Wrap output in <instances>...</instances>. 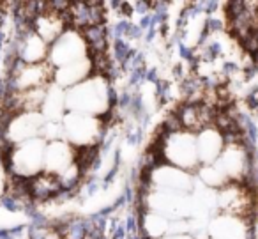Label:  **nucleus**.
<instances>
[{
  "instance_id": "f257e3e1",
  "label": "nucleus",
  "mask_w": 258,
  "mask_h": 239,
  "mask_svg": "<svg viewBox=\"0 0 258 239\" xmlns=\"http://www.w3.org/2000/svg\"><path fill=\"white\" fill-rule=\"evenodd\" d=\"M115 92L111 80L104 75H92L89 80L66 90V107L71 114L103 119L113 108Z\"/></svg>"
},
{
  "instance_id": "f03ea898",
  "label": "nucleus",
  "mask_w": 258,
  "mask_h": 239,
  "mask_svg": "<svg viewBox=\"0 0 258 239\" xmlns=\"http://www.w3.org/2000/svg\"><path fill=\"white\" fill-rule=\"evenodd\" d=\"M158 151L163 163L173 165L177 168H182L191 174H197L200 168V160H198L197 151V135L187 129H177L159 136Z\"/></svg>"
},
{
  "instance_id": "7ed1b4c3",
  "label": "nucleus",
  "mask_w": 258,
  "mask_h": 239,
  "mask_svg": "<svg viewBox=\"0 0 258 239\" xmlns=\"http://www.w3.org/2000/svg\"><path fill=\"white\" fill-rule=\"evenodd\" d=\"M140 209L159 213L168 220H191L197 202L193 193L154 189L145 182V189L140 192Z\"/></svg>"
},
{
  "instance_id": "20e7f679",
  "label": "nucleus",
  "mask_w": 258,
  "mask_h": 239,
  "mask_svg": "<svg viewBox=\"0 0 258 239\" xmlns=\"http://www.w3.org/2000/svg\"><path fill=\"white\" fill-rule=\"evenodd\" d=\"M44 153H46V142L43 138H34L20 146L8 147L6 154L8 174L23 181L39 175L41 172H44Z\"/></svg>"
},
{
  "instance_id": "39448f33",
  "label": "nucleus",
  "mask_w": 258,
  "mask_h": 239,
  "mask_svg": "<svg viewBox=\"0 0 258 239\" xmlns=\"http://www.w3.org/2000/svg\"><path fill=\"white\" fill-rule=\"evenodd\" d=\"M216 209L218 213L233 214L254 221L258 218L256 189L246 182H228L216 192Z\"/></svg>"
},
{
  "instance_id": "423d86ee",
  "label": "nucleus",
  "mask_w": 258,
  "mask_h": 239,
  "mask_svg": "<svg viewBox=\"0 0 258 239\" xmlns=\"http://www.w3.org/2000/svg\"><path fill=\"white\" fill-rule=\"evenodd\" d=\"M62 124H64L66 140L76 149L101 146V142L104 140V135H106L104 121L99 117H92V115L68 112Z\"/></svg>"
},
{
  "instance_id": "0eeeda50",
  "label": "nucleus",
  "mask_w": 258,
  "mask_h": 239,
  "mask_svg": "<svg viewBox=\"0 0 258 239\" xmlns=\"http://www.w3.org/2000/svg\"><path fill=\"white\" fill-rule=\"evenodd\" d=\"M55 68L50 62L43 64H25L22 61H13L9 69L8 90H34L44 89L53 83Z\"/></svg>"
},
{
  "instance_id": "6e6552de",
  "label": "nucleus",
  "mask_w": 258,
  "mask_h": 239,
  "mask_svg": "<svg viewBox=\"0 0 258 239\" xmlns=\"http://www.w3.org/2000/svg\"><path fill=\"white\" fill-rule=\"evenodd\" d=\"M46 119L39 112H23L4 117L2 122V140L6 147H15L29 140L39 138Z\"/></svg>"
},
{
  "instance_id": "1a4fd4ad",
  "label": "nucleus",
  "mask_w": 258,
  "mask_h": 239,
  "mask_svg": "<svg viewBox=\"0 0 258 239\" xmlns=\"http://www.w3.org/2000/svg\"><path fill=\"white\" fill-rule=\"evenodd\" d=\"M151 188L165 189V192H177V193H193L197 186V175L186 172L182 168H177L168 163L156 165L152 170L147 172L145 179Z\"/></svg>"
},
{
  "instance_id": "9d476101",
  "label": "nucleus",
  "mask_w": 258,
  "mask_h": 239,
  "mask_svg": "<svg viewBox=\"0 0 258 239\" xmlns=\"http://www.w3.org/2000/svg\"><path fill=\"white\" fill-rule=\"evenodd\" d=\"M85 57H90L89 44H87L85 37L80 30L68 29L53 44L50 46V55H48V62L53 66L55 69L68 66L71 62L82 61Z\"/></svg>"
},
{
  "instance_id": "9b49d317",
  "label": "nucleus",
  "mask_w": 258,
  "mask_h": 239,
  "mask_svg": "<svg viewBox=\"0 0 258 239\" xmlns=\"http://www.w3.org/2000/svg\"><path fill=\"white\" fill-rule=\"evenodd\" d=\"M254 221L233 214L214 213L205 227L207 239H254Z\"/></svg>"
},
{
  "instance_id": "f8f14e48",
  "label": "nucleus",
  "mask_w": 258,
  "mask_h": 239,
  "mask_svg": "<svg viewBox=\"0 0 258 239\" xmlns=\"http://www.w3.org/2000/svg\"><path fill=\"white\" fill-rule=\"evenodd\" d=\"M13 52H15V59L25 64H43V62H48L50 44L30 29L22 36H16Z\"/></svg>"
},
{
  "instance_id": "ddd939ff",
  "label": "nucleus",
  "mask_w": 258,
  "mask_h": 239,
  "mask_svg": "<svg viewBox=\"0 0 258 239\" xmlns=\"http://www.w3.org/2000/svg\"><path fill=\"white\" fill-rule=\"evenodd\" d=\"M76 163V147H73L68 140L46 144L44 153V172L53 175H60L71 165Z\"/></svg>"
},
{
  "instance_id": "4468645a",
  "label": "nucleus",
  "mask_w": 258,
  "mask_h": 239,
  "mask_svg": "<svg viewBox=\"0 0 258 239\" xmlns=\"http://www.w3.org/2000/svg\"><path fill=\"white\" fill-rule=\"evenodd\" d=\"M68 22H66L64 15H58V13L51 11L46 8V2H44V9L36 16V20L32 22V30L44 39L48 44H53L62 34L68 30Z\"/></svg>"
},
{
  "instance_id": "2eb2a0df",
  "label": "nucleus",
  "mask_w": 258,
  "mask_h": 239,
  "mask_svg": "<svg viewBox=\"0 0 258 239\" xmlns=\"http://www.w3.org/2000/svg\"><path fill=\"white\" fill-rule=\"evenodd\" d=\"M225 136L216 126L202 129L197 133V151L200 165H214L225 149Z\"/></svg>"
},
{
  "instance_id": "dca6fc26",
  "label": "nucleus",
  "mask_w": 258,
  "mask_h": 239,
  "mask_svg": "<svg viewBox=\"0 0 258 239\" xmlns=\"http://www.w3.org/2000/svg\"><path fill=\"white\" fill-rule=\"evenodd\" d=\"M92 75H96L92 57H85V59H82V61L71 62V64L55 69L53 83L60 87V89L68 90V89H71V87L89 80Z\"/></svg>"
},
{
  "instance_id": "f3484780",
  "label": "nucleus",
  "mask_w": 258,
  "mask_h": 239,
  "mask_svg": "<svg viewBox=\"0 0 258 239\" xmlns=\"http://www.w3.org/2000/svg\"><path fill=\"white\" fill-rule=\"evenodd\" d=\"M27 188H29V195L32 197L34 202H46V200H55L62 195V186L57 175L48 174V172H41L39 175L29 179L27 181Z\"/></svg>"
},
{
  "instance_id": "a211bd4d",
  "label": "nucleus",
  "mask_w": 258,
  "mask_h": 239,
  "mask_svg": "<svg viewBox=\"0 0 258 239\" xmlns=\"http://www.w3.org/2000/svg\"><path fill=\"white\" fill-rule=\"evenodd\" d=\"M170 221L166 216L152 211H138V223H140V235L144 239H163L170 235Z\"/></svg>"
},
{
  "instance_id": "6ab92c4d",
  "label": "nucleus",
  "mask_w": 258,
  "mask_h": 239,
  "mask_svg": "<svg viewBox=\"0 0 258 239\" xmlns=\"http://www.w3.org/2000/svg\"><path fill=\"white\" fill-rule=\"evenodd\" d=\"M66 114H68L66 90L55 85V83H51L46 89V98H44L43 108H41V115L50 122H62Z\"/></svg>"
},
{
  "instance_id": "aec40b11",
  "label": "nucleus",
  "mask_w": 258,
  "mask_h": 239,
  "mask_svg": "<svg viewBox=\"0 0 258 239\" xmlns=\"http://www.w3.org/2000/svg\"><path fill=\"white\" fill-rule=\"evenodd\" d=\"M83 37H85L87 44H89L90 55L96 54H106L108 50V29L104 27V23L101 25H94L89 27V29L82 30Z\"/></svg>"
},
{
  "instance_id": "412c9836",
  "label": "nucleus",
  "mask_w": 258,
  "mask_h": 239,
  "mask_svg": "<svg viewBox=\"0 0 258 239\" xmlns=\"http://www.w3.org/2000/svg\"><path fill=\"white\" fill-rule=\"evenodd\" d=\"M195 175H197V181L200 184H204L209 189H214V192L228 184V179L223 175V172L216 165H200Z\"/></svg>"
},
{
  "instance_id": "4be33fe9",
  "label": "nucleus",
  "mask_w": 258,
  "mask_h": 239,
  "mask_svg": "<svg viewBox=\"0 0 258 239\" xmlns=\"http://www.w3.org/2000/svg\"><path fill=\"white\" fill-rule=\"evenodd\" d=\"M62 239H83L89 234V221L82 218H69V220L57 223Z\"/></svg>"
},
{
  "instance_id": "5701e85b",
  "label": "nucleus",
  "mask_w": 258,
  "mask_h": 239,
  "mask_svg": "<svg viewBox=\"0 0 258 239\" xmlns=\"http://www.w3.org/2000/svg\"><path fill=\"white\" fill-rule=\"evenodd\" d=\"M27 239H62L55 223H46V221H37L29 227V237Z\"/></svg>"
},
{
  "instance_id": "b1692460",
  "label": "nucleus",
  "mask_w": 258,
  "mask_h": 239,
  "mask_svg": "<svg viewBox=\"0 0 258 239\" xmlns=\"http://www.w3.org/2000/svg\"><path fill=\"white\" fill-rule=\"evenodd\" d=\"M46 144L50 142H57V140H66V131H64V124L62 122H50L46 121L41 129V136Z\"/></svg>"
},
{
  "instance_id": "393cba45",
  "label": "nucleus",
  "mask_w": 258,
  "mask_h": 239,
  "mask_svg": "<svg viewBox=\"0 0 258 239\" xmlns=\"http://www.w3.org/2000/svg\"><path fill=\"white\" fill-rule=\"evenodd\" d=\"M163 239H195L193 234H175V235H166Z\"/></svg>"
},
{
  "instance_id": "a878e982",
  "label": "nucleus",
  "mask_w": 258,
  "mask_h": 239,
  "mask_svg": "<svg viewBox=\"0 0 258 239\" xmlns=\"http://www.w3.org/2000/svg\"><path fill=\"white\" fill-rule=\"evenodd\" d=\"M83 239H103V237H99V235H94V234H87Z\"/></svg>"
}]
</instances>
